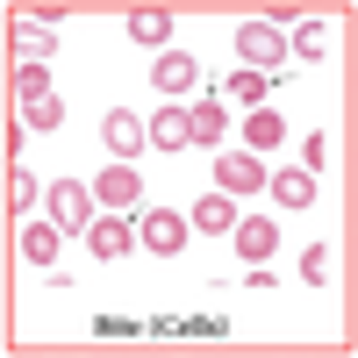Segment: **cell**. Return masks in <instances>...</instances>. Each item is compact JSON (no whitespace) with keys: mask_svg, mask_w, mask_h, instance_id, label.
I'll use <instances>...</instances> for the list:
<instances>
[{"mask_svg":"<svg viewBox=\"0 0 358 358\" xmlns=\"http://www.w3.org/2000/svg\"><path fill=\"white\" fill-rule=\"evenodd\" d=\"M43 208H50V222L65 229V236H86L101 222V201H94V179H50V194H43Z\"/></svg>","mask_w":358,"mask_h":358,"instance_id":"cell-1","label":"cell"},{"mask_svg":"<svg viewBox=\"0 0 358 358\" xmlns=\"http://www.w3.org/2000/svg\"><path fill=\"white\" fill-rule=\"evenodd\" d=\"M187 229H194V215H179V208H143L136 215V236H143L151 258H179L187 251Z\"/></svg>","mask_w":358,"mask_h":358,"instance_id":"cell-2","label":"cell"},{"mask_svg":"<svg viewBox=\"0 0 358 358\" xmlns=\"http://www.w3.org/2000/svg\"><path fill=\"white\" fill-rule=\"evenodd\" d=\"M265 187H273L265 158H251V151H215V194L244 201V194H265Z\"/></svg>","mask_w":358,"mask_h":358,"instance_id":"cell-3","label":"cell"},{"mask_svg":"<svg viewBox=\"0 0 358 358\" xmlns=\"http://www.w3.org/2000/svg\"><path fill=\"white\" fill-rule=\"evenodd\" d=\"M287 50H294V36H287V29H273V22H244V29H236V57H244L251 72H273Z\"/></svg>","mask_w":358,"mask_h":358,"instance_id":"cell-4","label":"cell"},{"mask_svg":"<svg viewBox=\"0 0 358 358\" xmlns=\"http://www.w3.org/2000/svg\"><path fill=\"white\" fill-rule=\"evenodd\" d=\"M94 201L108 208V215H143V172L136 165H108L94 179Z\"/></svg>","mask_w":358,"mask_h":358,"instance_id":"cell-5","label":"cell"},{"mask_svg":"<svg viewBox=\"0 0 358 358\" xmlns=\"http://www.w3.org/2000/svg\"><path fill=\"white\" fill-rule=\"evenodd\" d=\"M101 136H108L115 165H136V151L151 143V122H143L136 108H108V115H101Z\"/></svg>","mask_w":358,"mask_h":358,"instance_id":"cell-6","label":"cell"},{"mask_svg":"<svg viewBox=\"0 0 358 358\" xmlns=\"http://www.w3.org/2000/svg\"><path fill=\"white\" fill-rule=\"evenodd\" d=\"M151 86H158L165 101H179V108H187V94L201 86V65H194L187 50H158V65H151Z\"/></svg>","mask_w":358,"mask_h":358,"instance_id":"cell-7","label":"cell"},{"mask_svg":"<svg viewBox=\"0 0 358 358\" xmlns=\"http://www.w3.org/2000/svg\"><path fill=\"white\" fill-rule=\"evenodd\" d=\"M265 194H273L280 208H294V215H301V208H315L322 187H315V172H308V165H287V172H273V187H265Z\"/></svg>","mask_w":358,"mask_h":358,"instance_id":"cell-8","label":"cell"},{"mask_svg":"<svg viewBox=\"0 0 358 358\" xmlns=\"http://www.w3.org/2000/svg\"><path fill=\"white\" fill-rule=\"evenodd\" d=\"M129 244H143V236L129 229V215H101L94 229H86V251H94V258H122Z\"/></svg>","mask_w":358,"mask_h":358,"instance_id":"cell-9","label":"cell"},{"mask_svg":"<svg viewBox=\"0 0 358 358\" xmlns=\"http://www.w3.org/2000/svg\"><path fill=\"white\" fill-rule=\"evenodd\" d=\"M236 251H244V265H265L280 251V229H273V215H244L236 222Z\"/></svg>","mask_w":358,"mask_h":358,"instance_id":"cell-10","label":"cell"},{"mask_svg":"<svg viewBox=\"0 0 358 358\" xmlns=\"http://www.w3.org/2000/svg\"><path fill=\"white\" fill-rule=\"evenodd\" d=\"M129 43L172 50V8H129Z\"/></svg>","mask_w":358,"mask_h":358,"instance_id":"cell-11","label":"cell"},{"mask_svg":"<svg viewBox=\"0 0 358 358\" xmlns=\"http://www.w3.org/2000/svg\"><path fill=\"white\" fill-rule=\"evenodd\" d=\"M280 143H287V122H280L273 108H251V115H244V151L265 158V151H280Z\"/></svg>","mask_w":358,"mask_h":358,"instance_id":"cell-12","label":"cell"},{"mask_svg":"<svg viewBox=\"0 0 358 358\" xmlns=\"http://www.w3.org/2000/svg\"><path fill=\"white\" fill-rule=\"evenodd\" d=\"M151 143H158V151H187V143H194V122H187V108H179V101H165V108L151 115Z\"/></svg>","mask_w":358,"mask_h":358,"instance_id":"cell-13","label":"cell"},{"mask_svg":"<svg viewBox=\"0 0 358 358\" xmlns=\"http://www.w3.org/2000/svg\"><path fill=\"white\" fill-rule=\"evenodd\" d=\"M194 229H208V236H236V201H229V194H201V201H194Z\"/></svg>","mask_w":358,"mask_h":358,"instance_id":"cell-14","label":"cell"},{"mask_svg":"<svg viewBox=\"0 0 358 358\" xmlns=\"http://www.w3.org/2000/svg\"><path fill=\"white\" fill-rule=\"evenodd\" d=\"M43 194H50V187H43V179L29 172L22 158H15V165H8V215H29V208H36Z\"/></svg>","mask_w":358,"mask_h":358,"instance_id":"cell-15","label":"cell"},{"mask_svg":"<svg viewBox=\"0 0 358 358\" xmlns=\"http://www.w3.org/2000/svg\"><path fill=\"white\" fill-rule=\"evenodd\" d=\"M187 122H194V143H201V151H215L222 129H229V115H222V101H194V108H187Z\"/></svg>","mask_w":358,"mask_h":358,"instance_id":"cell-16","label":"cell"},{"mask_svg":"<svg viewBox=\"0 0 358 358\" xmlns=\"http://www.w3.org/2000/svg\"><path fill=\"white\" fill-rule=\"evenodd\" d=\"M57 236H65L57 222H29V229H22V258H29V265H57Z\"/></svg>","mask_w":358,"mask_h":358,"instance_id":"cell-17","label":"cell"},{"mask_svg":"<svg viewBox=\"0 0 358 358\" xmlns=\"http://www.w3.org/2000/svg\"><path fill=\"white\" fill-rule=\"evenodd\" d=\"M265 86H273V72H229L222 94H229V101H244V108H265Z\"/></svg>","mask_w":358,"mask_h":358,"instance_id":"cell-18","label":"cell"},{"mask_svg":"<svg viewBox=\"0 0 358 358\" xmlns=\"http://www.w3.org/2000/svg\"><path fill=\"white\" fill-rule=\"evenodd\" d=\"M15 94H22V108L50 101V65H15Z\"/></svg>","mask_w":358,"mask_h":358,"instance_id":"cell-19","label":"cell"},{"mask_svg":"<svg viewBox=\"0 0 358 358\" xmlns=\"http://www.w3.org/2000/svg\"><path fill=\"white\" fill-rule=\"evenodd\" d=\"M57 122H65L57 94H50V101H29V108H22V129H57Z\"/></svg>","mask_w":358,"mask_h":358,"instance_id":"cell-20","label":"cell"},{"mask_svg":"<svg viewBox=\"0 0 358 358\" xmlns=\"http://www.w3.org/2000/svg\"><path fill=\"white\" fill-rule=\"evenodd\" d=\"M15 50H29V65H36V57L50 50V29H43V22H22V29H15Z\"/></svg>","mask_w":358,"mask_h":358,"instance_id":"cell-21","label":"cell"},{"mask_svg":"<svg viewBox=\"0 0 358 358\" xmlns=\"http://www.w3.org/2000/svg\"><path fill=\"white\" fill-rule=\"evenodd\" d=\"M301 273H308V280H330V251H322V244L301 251Z\"/></svg>","mask_w":358,"mask_h":358,"instance_id":"cell-22","label":"cell"},{"mask_svg":"<svg viewBox=\"0 0 358 358\" xmlns=\"http://www.w3.org/2000/svg\"><path fill=\"white\" fill-rule=\"evenodd\" d=\"M322 43H330V36H322V29H315V22H301V36H294V50H301V57H315Z\"/></svg>","mask_w":358,"mask_h":358,"instance_id":"cell-23","label":"cell"},{"mask_svg":"<svg viewBox=\"0 0 358 358\" xmlns=\"http://www.w3.org/2000/svg\"><path fill=\"white\" fill-rule=\"evenodd\" d=\"M57 358H72V351H57Z\"/></svg>","mask_w":358,"mask_h":358,"instance_id":"cell-24","label":"cell"}]
</instances>
